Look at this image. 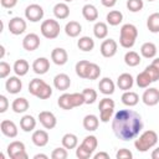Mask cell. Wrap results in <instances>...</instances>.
<instances>
[{
    "label": "cell",
    "mask_w": 159,
    "mask_h": 159,
    "mask_svg": "<svg viewBox=\"0 0 159 159\" xmlns=\"http://www.w3.org/2000/svg\"><path fill=\"white\" fill-rule=\"evenodd\" d=\"M10 71H11L10 65L5 61H1L0 62V78H6L10 75Z\"/></svg>",
    "instance_id": "cell-45"
},
{
    "label": "cell",
    "mask_w": 159,
    "mask_h": 159,
    "mask_svg": "<svg viewBox=\"0 0 159 159\" xmlns=\"http://www.w3.org/2000/svg\"><path fill=\"white\" fill-rule=\"evenodd\" d=\"M53 86L58 91H66L71 86V78L66 73H58L53 78Z\"/></svg>",
    "instance_id": "cell-16"
},
{
    "label": "cell",
    "mask_w": 159,
    "mask_h": 159,
    "mask_svg": "<svg viewBox=\"0 0 159 159\" xmlns=\"http://www.w3.org/2000/svg\"><path fill=\"white\" fill-rule=\"evenodd\" d=\"M157 46L153 42H144L140 47V53L145 58H153L157 55Z\"/></svg>",
    "instance_id": "cell-32"
},
{
    "label": "cell",
    "mask_w": 159,
    "mask_h": 159,
    "mask_svg": "<svg viewBox=\"0 0 159 159\" xmlns=\"http://www.w3.org/2000/svg\"><path fill=\"white\" fill-rule=\"evenodd\" d=\"M97 145H98V140L94 135H87L83 142L77 145V149H76V157L78 159H88L92 157L93 152L97 149Z\"/></svg>",
    "instance_id": "cell-5"
},
{
    "label": "cell",
    "mask_w": 159,
    "mask_h": 159,
    "mask_svg": "<svg viewBox=\"0 0 159 159\" xmlns=\"http://www.w3.org/2000/svg\"><path fill=\"white\" fill-rule=\"evenodd\" d=\"M112 129L118 139L124 142L132 140L143 129L142 117L133 109H119L112 119Z\"/></svg>",
    "instance_id": "cell-1"
},
{
    "label": "cell",
    "mask_w": 159,
    "mask_h": 159,
    "mask_svg": "<svg viewBox=\"0 0 159 159\" xmlns=\"http://www.w3.org/2000/svg\"><path fill=\"white\" fill-rule=\"evenodd\" d=\"M53 15L60 19V20H65L70 15V7L66 2H58L53 6Z\"/></svg>",
    "instance_id": "cell-24"
},
{
    "label": "cell",
    "mask_w": 159,
    "mask_h": 159,
    "mask_svg": "<svg viewBox=\"0 0 159 159\" xmlns=\"http://www.w3.org/2000/svg\"><path fill=\"white\" fill-rule=\"evenodd\" d=\"M0 129H1V133L5 135V137H9V138H15L17 135V127L16 124L12 122V120H9V119H4L0 124Z\"/></svg>",
    "instance_id": "cell-17"
},
{
    "label": "cell",
    "mask_w": 159,
    "mask_h": 159,
    "mask_svg": "<svg viewBox=\"0 0 159 159\" xmlns=\"http://www.w3.org/2000/svg\"><path fill=\"white\" fill-rule=\"evenodd\" d=\"M116 158H117V159H132V158H133V154H132V152H130L129 149L122 148V149H119V150L117 152Z\"/></svg>",
    "instance_id": "cell-46"
},
{
    "label": "cell",
    "mask_w": 159,
    "mask_h": 159,
    "mask_svg": "<svg viewBox=\"0 0 159 159\" xmlns=\"http://www.w3.org/2000/svg\"><path fill=\"white\" fill-rule=\"evenodd\" d=\"M101 2H102V5L106 6V7H113V6L116 5L117 0H101Z\"/></svg>",
    "instance_id": "cell-52"
},
{
    "label": "cell",
    "mask_w": 159,
    "mask_h": 159,
    "mask_svg": "<svg viewBox=\"0 0 159 159\" xmlns=\"http://www.w3.org/2000/svg\"><path fill=\"white\" fill-rule=\"evenodd\" d=\"M147 27L150 32L158 34L159 32V12H153L147 19Z\"/></svg>",
    "instance_id": "cell-34"
},
{
    "label": "cell",
    "mask_w": 159,
    "mask_h": 159,
    "mask_svg": "<svg viewBox=\"0 0 159 159\" xmlns=\"http://www.w3.org/2000/svg\"><path fill=\"white\" fill-rule=\"evenodd\" d=\"M144 2L143 0H127V9L130 12H138L143 9Z\"/></svg>",
    "instance_id": "cell-43"
},
{
    "label": "cell",
    "mask_w": 159,
    "mask_h": 159,
    "mask_svg": "<svg viewBox=\"0 0 159 159\" xmlns=\"http://www.w3.org/2000/svg\"><path fill=\"white\" fill-rule=\"evenodd\" d=\"M88 65H89V61H87V60H81V61H78L77 63H76V73H77V76L78 77H81V78H86V73H87V67H88Z\"/></svg>",
    "instance_id": "cell-41"
},
{
    "label": "cell",
    "mask_w": 159,
    "mask_h": 159,
    "mask_svg": "<svg viewBox=\"0 0 159 159\" xmlns=\"http://www.w3.org/2000/svg\"><path fill=\"white\" fill-rule=\"evenodd\" d=\"M65 2H71V1H73V0H63Z\"/></svg>",
    "instance_id": "cell-57"
},
{
    "label": "cell",
    "mask_w": 159,
    "mask_h": 159,
    "mask_svg": "<svg viewBox=\"0 0 159 159\" xmlns=\"http://www.w3.org/2000/svg\"><path fill=\"white\" fill-rule=\"evenodd\" d=\"M82 94H83V98H84V103L86 104H92L97 99V92L93 88H84L82 91Z\"/></svg>",
    "instance_id": "cell-42"
},
{
    "label": "cell",
    "mask_w": 159,
    "mask_h": 159,
    "mask_svg": "<svg viewBox=\"0 0 159 159\" xmlns=\"http://www.w3.org/2000/svg\"><path fill=\"white\" fill-rule=\"evenodd\" d=\"M138 37V30L133 24H124L119 32V45L124 48H130L134 46Z\"/></svg>",
    "instance_id": "cell-2"
},
{
    "label": "cell",
    "mask_w": 159,
    "mask_h": 159,
    "mask_svg": "<svg viewBox=\"0 0 159 159\" xmlns=\"http://www.w3.org/2000/svg\"><path fill=\"white\" fill-rule=\"evenodd\" d=\"M1 6L5 9H12L14 6H16L17 0H0Z\"/></svg>",
    "instance_id": "cell-50"
},
{
    "label": "cell",
    "mask_w": 159,
    "mask_h": 159,
    "mask_svg": "<svg viewBox=\"0 0 159 159\" xmlns=\"http://www.w3.org/2000/svg\"><path fill=\"white\" fill-rule=\"evenodd\" d=\"M152 159H159V147L152 152Z\"/></svg>",
    "instance_id": "cell-53"
},
{
    "label": "cell",
    "mask_w": 159,
    "mask_h": 159,
    "mask_svg": "<svg viewBox=\"0 0 159 159\" xmlns=\"http://www.w3.org/2000/svg\"><path fill=\"white\" fill-rule=\"evenodd\" d=\"M39 46H40V37L34 32L27 34L22 40V47L26 51H35L39 48Z\"/></svg>",
    "instance_id": "cell-14"
},
{
    "label": "cell",
    "mask_w": 159,
    "mask_h": 159,
    "mask_svg": "<svg viewBox=\"0 0 159 159\" xmlns=\"http://www.w3.org/2000/svg\"><path fill=\"white\" fill-rule=\"evenodd\" d=\"M145 71H147V72L149 73V76L152 77V81H153V82H155V81L159 80V70H157L153 65L147 66V67H145Z\"/></svg>",
    "instance_id": "cell-47"
},
{
    "label": "cell",
    "mask_w": 159,
    "mask_h": 159,
    "mask_svg": "<svg viewBox=\"0 0 159 159\" xmlns=\"http://www.w3.org/2000/svg\"><path fill=\"white\" fill-rule=\"evenodd\" d=\"M93 158L94 159H109V154L106 153V152H99V153L94 154Z\"/></svg>",
    "instance_id": "cell-51"
},
{
    "label": "cell",
    "mask_w": 159,
    "mask_h": 159,
    "mask_svg": "<svg viewBox=\"0 0 159 159\" xmlns=\"http://www.w3.org/2000/svg\"><path fill=\"white\" fill-rule=\"evenodd\" d=\"M5 88H6V91H7L9 93L16 94V93H19V92L21 91V88H22V82H21V80H20L19 77L12 76V77H10L9 80H6Z\"/></svg>",
    "instance_id": "cell-19"
},
{
    "label": "cell",
    "mask_w": 159,
    "mask_h": 159,
    "mask_svg": "<svg viewBox=\"0 0 159 159\" xmlns=\"http://www.w3.org/2000/svg\"><path fill=\"white\" fill-rule=\"evenodd\" d=\"M93 34H94V36H96L97 39H99V40L106 39L107 35H108L107 24H104V22H102V21L96 22L94 26H93Z\"/></svg>",
    "instance_id": "cell-35"
},
{
    "label": "cell",
    "mask_w": 159,
    "mask_h": 159,
    "mask_svg": "<svg viewBox=\"0 0 159 159\" xmlns=\"http://www.w3.org/2000/svg\"><path fill=\"white\" fill-rule=\"evenodd\" d=\"M114 87H116L114 82H113L111 78H108V77L102 78V80L99 81V83H98L99 92L103 93V94H106V96L113 94V92H114Z\"/></svg>",
    "instance_id": "cell-22"
},
{
    "label": "cell",
    "mask_w": 159,
    "mask_h": 159,
    "mask_svg": "<svg viewBox=\"0 0 159 159\" xmlns=\"http://www.w3.org/2000/svg\"><path fill=\"white\" fill-rule=\"evenodd\" d=\"M29 101L24 97H17L14 99L12 104H11V108L15 113H24L29 109Z\"/></svg>",
    "instance_id": "cell-27"
},
{
    "label": "cell",
    "mask_w": 159,
    "mask_h": 159,
    "mask_svg": "<svg viewBox=\"0 0 159 159\" xmlns=\"http://www.w3.org/2000/svg\"><path fill=\"white\" fill-rule=\"evenodd\" d=\"M7 154L11 159H27L29 155L25 149V144L19 140H14L7 145Z\"/></svg>",
    "instance_id": "cell-8"
},
{
    "label": "cell",
    "mask_w": 159,
    "mask_h": 159,
    "mask_svg": "<svg viewBox=\"0 0 159 159\" xmlns=\"http://www.w3.org/2000/svg\"><path fill=\"white\" fill-rule=\"evenodd\" d=\"M122 102L124 106L133 107L139 102V96L133 91H124V93L122 94Z\"/></svg>",
    "instance_id": "cell-29"
},
{
    "label": "cell",
    "mask_w": 159,
    "mask_h": 159,
    "mask_svg": "<svg viewBox=\"0 0 159 159\" xmlns=\"http://www.w3.org/2000/svg\"><path fill=\"white\" fill-rule=\"evenodd\" d=\"M114 101L108 98V97H104L99 101V104H98V109H99V119L103 122V123H107L109 122V119L112 118L113 116V112H114Z\"/></svg>",
    "instance_id": "cell-7"
},
{
    "label": "cell",
    "mask_w": 159,
    "mask_h": 159,
    "mask_svg": "<svg viewBox=\"0 0 159 159\" xmlns=\"http://www.w3.org/2000/svg\"><path fill=\"white\" fill-rule=\"evenodd\" d=\"M12 70H14V72L16 73V76L22 77V76H25V75L29 72V70H30V65H29V62H27L26 60L20 58V60H16V61H15Z\"/></svg>",
    "instance_id": "cell-25"
},
{
    "label": "cell",
    "mask_w": 159,
    "mask_h": 159,
    "mask_svg": "<svg viewBox=\"0 0 159 159\" xmlns=\"http://www.w3.org/2000/svg\"><path fill=\"white\" fill-rule=\"evenodd\" d=\"M39 120L42 124V127L46 129H52L57 124V119H56L55 114L52 112H48V111L40 112L39 113Z\"/></svg>",
    "instance_id": "cell-12"
},
{
    "label": "cell",
    "mask_w": 159,
    "mask_h": 159,
    "mask_svg": "<svg viewBox=\"0 0 159 159\" xmlns=\"http://www.w3.org/2000/svg\"><path fill=\"white\" fill-rule=\"evenodd\" d=\"M133 83H134V80L130 73H122L117 80V86L122 91H129L133 87Z\"/></svg>",
    "instance_id": "cell-21"
},
{
    "label": "cell",
    "mask_w": 159,
    "mask_h": 159,
    "mask_svg": "<svg viewBox=\"0 0 159 159\" xmlns=\"http://www.w3.org/2000/svg\"><path fill=\"white\" fill-rule=\"evenodd\" d=\"M47 159L48 157L46 155V154H41V153H39V154H36V155H34V159Z\"/></svg>",
    "instance_id": "cell-54"
},
{
    "label": "cell",
    "mask_w": 159,
    "mask_h": 159,
    "mask_svg": "<svg viewBox=\"0 0 159 159\" xmlns=\"http://www.w3.org/2000/svg\"><path fill=\"white\" fill-rule=\"evenodd\" d=\"M101 75V68L97 63H93V62H89L88 67H87V73H86V80H97Z\"/></svg>",
    "instance_id": "cell-39"
},
{
    "label": "cell",
    "mask_w": 159,
    "mask_h": 159,
    "mask_svg": "<svg viewBox=\"0 0 159 159\" xmlns=\"http://www.w3.org/2000/svg\"><path fill=\"white\" fill-rule=\"evenodd\" d=\"M158 143V134L155 130H145L143 132L134 142V147L138 152H147L153 148Z\"/></svg>",
    "instance_id": "cell-3"
},
{
    "label": "cell",
    "mask_w": 159,
    "mask_h": 159,
    "mask_svg": "<svg viewBox=\"0 0 159 159\" xmlns=\"http://www.w3.org/2000/svg\"><path fill=\"white\" fill-rule=\"evenodd\" d=\"M31 140L36 147H45L48 143V133L46 130L37 129L32 133Z\"/></svg>",
    "instance_id": "cell-20"
},
{
    "label": "cell",
    "mask_w": 159,
    "mask_h": 159,
    "mask_svg": "<svg viewBox=\"0 0 159 159\" xmlns=\"http://www.w3.org/2000/svg\"><path fill=\"white\" fill-rule=\"evenodd\" d=\"M147 1H154V0H147Z\"/></svg>",
    "instance_id": "cell-58"
},
{
    "label": "cell",
    "mask_w": 159,
    "mask_h": 159,
    "mask_svg": "<svg viewBox=\"0 0 159 159\" xmlns=\"http://www.w3.org/2000/svg\"><path fill=\"white\" fill-rule=\"evenodd\" d=\"M7 107H9V101H7V98H6L4 94H1V96H0V113H5L6 109H7Z\"/></svg>",
    "instance_id": "cell-49"
},
{
    "label": "cell",
    "mask_w": 159,
    "mask_h": 159,
    "mask_svg": "<svg viewBox=\"0 0 159 159\" xmlns=\"http://www.w3.org/2000/svg\"><path fill=\"white\" fill-rule=\"evenodd\" d=\"M25 17L31 22H37L43 17V9L39 4H31L25 9Z\"/></svg>",
    "instance_id": "cell-9"
},
{
    "label": "cell",
    "mask_w": 159,
    "mask_h": 159,
    "mask_svg": "<svg viewBox=\"0 0 159 159\" xmlns=\"http://www.w3.org/2000/svg\"><path fill=\"white\" fill-rule=\"evenodd\" d=\"M29 92L40 99H47L52 94V88L43 80L34 78L29 84Z\"/></svg>",
    "instance_id": "cell-4"
},
{
    "label": "cell",
    "mask_w": 159,
    "mask_h": 159,
    "mask_svg": "<svg viewBox=\"0 0 159 159\" xmlns=\"http://www.w3.org/2000/svg\"><path fill=\"white\" fill-rule=\"evenodd\" d=\"M83 128L88 132H94L97 128H98V124H99V119L97 118V116L94 114H87L84 118H83Z\"/></svg>",
    "instance_id": "cell-26"
},
{
    "label": "cell",
    "mask_w": 159,
    "mask_h": 159,
    "mask_svg": "<svg viewBox=\"0 0 159 159\" xmlns=\"http://www.w3.org/2000/svg\"><path fill=\"white\" fill-rule=\"evenodd\" d=\"M82 31V26L77 21H70L65 26V32L70 37H77Z\"/></svg>",
    "instance_id": "cell-28"
},
{
    "label": "cell",
    "mask_w": 159,
    "mask_h": 159,
    "mask_svg": "<svg viewBox=\"0 0 159 159\" xmlns=\"http://www.w3.org/2000/svg\"><path fill=\"white\" fill-rule=\"evenodd\" d=\"M150 65H153L157 70H159V57H158V58H154V60H153V62H152Z\"/></svg>",
    "instance_id": "cell-55"
},
{
    "label": "cell",
    "mask_w": 159,
    "mask_h": 159,
    "mask_svg": "<svg viewBox=\"0 0 159 159\" xmlns=\"http://www.w3.org/2000/svg\"><path fill=\"white\" fill-rule=\"evenodd\" d=\"M152 82H153V81H152V77L149 76V73H148L145 70H144L143 72H140V73L137 76V84H138V87H140V88H148Z\"/></svg>",
    "instance_id": "cell-40"
},
{
    "label": "cell",
    "mask_w": 159,
    "mask_h": 159,
    "mask_svg": "<svg viewBox=\"0 0 159 159\" xmlns=\"http://www.w3.org/2000/svg\"><path fill=\"white\" fill-rule=\"evenodd\" d=\"M117 48H118V43L113 39H107L101 43L99 51H101L103 57L109 58V57H113L117 53Z\"/></svg>",
    "instance_id": "cell-10"
},
{
    "label": "cell",
    "mask_w": 159,
    "mask_h": 159,
    "mask_svg": "<svg viewBox=\"0 0 159 159\" xmlns=\"http://www.w3.org/2000/svg\"><path fill=\"white\" fill-rule=\"evenodd\" d=\"M67 157H68V152L65 147L63 148H55L51 153L52 159H66Z\"/></svg>",
    "instance_id": "cell-44"
},
{
    "label": "cell",
    "mask_w": 159,
    "mask_h": 159,
    "mask_svg": "<svg viewBox=\"0 0 159 159\" xmlns=\"http://www.w3.org/2000/svg\"><path fill=\"white\" fill-rule=\"evenodd\" d=\"M82 15H83V17H84L87 21L92 22V21H96V20L98 19V10H97V7H96L94 5H92V4H86V5L82 7Z\"/></svg>",
    "instance_id": "cell-23"
},
{
    "label": "cell",
    "mask_w": 159,
    "mask_h": 159,
    "mask_svg": "<svg viewBox=\"0 0 159 159\" xmlns=\"http://www.w3.org/2000/svg\"><path fill=\"white\" fill-rule=\"evenodd\" d=\"M4 55H5V47L1 45V46H0V58H2Z\"/></svg>",
    "instance_id": "cell-56"
},
{
    "label": "cell",
    "mask_w": 159,
    "mask_h": 159,
    "mask_svg": "<svg viewBox=\"0 0 159 159\" xmlns=\"http://www.w3.org/2000/svg\"><path fill=\"white\" fill-rule=\"evenodd\" d=\"M142 99L144 102V104L149 106V107H153L155 104L159 103V89L158 88H154V87H149L148 89L144 91L143 96H142Z\"/></svg>",
    "instance_id": "cell-13"
},
{
    "label": "cell",
    "mask_w": 159,
    "mask_h": 159,
    "mask_svg": "<svg viewBox=\"0 0 159 159\" xmlns=\"http://www.w3.org/2000/svg\"><path fill=\"white\" fill-rule=\"evenodd\" d=\"M77 46H78V48H80L81 51H83V52H89V51H92L93 47H94V41H93V39L89 37V36H82V37H80V40L77 41Z\"/></svg>",
    "instance_id": "cell-31"
},
{
    "label": "cell",
    "mask_w": 159,
    "mask_h": 159,
    "mask_svg": "<svg viewBox=\"0 0 159 159\" xmlns=\"http://www.w3.org/2000/svg\"><path fill=\"white\" fill-rule=\"evenodd\" d=\"M123 21V14L118 10H112L107 14V22L111 26H117Z\"/></svg>",
    "instance_id": "cell-38"
},
{
    "label": "cell",
    "mask_w": 159,
    "mask_h": 159,
    "mask_svg": "<svg viewBox=\"0 0 159 159\" xmlns=\"http://www.w3.org/2000/svg\"><path fill=\"white\" fill-rule=\"evenodd\" d=\"M57 103H58V106H60L62 109H65V111H70V109L75 108L71 93H63L62 96H60Z\"/></svg>",
    "instance_id": "cell-37"
},
{
    "label": "cell",
    "mask_w": 159,
    "mask_h": 159,
    "mask_svg": "<svg viewBox=\"0 0 159 159\" xmlns=\"http://www.w3.org/2000/svg\"><path fill=\"white\" fill-rule=\"evenodd\" d=\"M140 56H139V53L138 52H135V51H128L125 55H124V62H125V65L127 66H129V67H135V66H138L139 63H140Z\"/></svg>",
    "instance_id": "cell-36"
},
{
    "label": "cell",
    "mask_w": 159,
    "mask_h": 159,
    "mask_svg": "<svg viewBox=\"0 0 159 159\" xmlns=\"http://www.w3.org/2000/svg\"><path fill=\"white\" fill-rule=\"evenodd\" d=\"M32 70L37 75H45L50 70V61L46 57H39L34 61Z\"/></svg>",
    "instance_id": "cell-18"
},
{
    "label": "cell",
    "mask_w": 159,
    "mask_h": 159,
    "mask_svg": "<svg viewBox=\"0 0 159 159\" xmlns=\"http://www.w3.org/2000/svg\"><path fill=\"white\" fill-rule=\"evenodd\" d=\"M40 31H41V34H42L43 37L50 39V40H53V39H56L60 35V24H58L57 20L47 19V20L42 21L41 27H40Z\"/></svg>",
    "instance_id": "cell-6"
},
{
    "label": "cell",
    "mask_w": 159,
    "mask_h": 159,
    "mask_svg": "<svg viewBox=\"0 0 159 159\" xmlns=\"http://www.w3.org/2000/svg\"><path fill=\"white\" fill-rule=\"evenodd\" d=\"M51 60L55 65L57 66H63L67 61H68V55H67V51L62 47H56L52 50L51 52Z\"/></svg>",
    "instance_id": "cell-15"
},
{
    "label": "cell",
    "mask_w": 159,
    "mask_h": 159,
    "mask_svg": "<svg viewBox=\"0 0 159 159\" xmlns=\"http://www.w3.org/2000/svg\"><path fill=\"white\" fill-rule=\"evenodd\" d=\"M62 145L66 149H75L78 145V138L73 133H66L62 137Z\"/></svg>",
    "instance_id": "cell-33"
},
{
    "label": "cell",
    "mask_w": 159,
    "mask_h": 159,
    "mask_svg": "<svg viewBox=\"0 0 159 159\" xmlns=\"http://www.w3.org/2000/svg\"><path fill=\"white\" fill-rule=\"evenodd\" d=\"M71 96H72V101H73V106L75 107H80V106H82V104H84V98H83V94H82V92L81 93H71Z\"/></svg>",
    "instance_id": "cell-48"
},
{
    "label": "cell",
    "mask_w": 159,
    "mask_h": 159,
    "mask_svg": "<svg viewBox=\"0 0 159 159\" xmlns=\"http://www.w3.org/2000/svg\"><path fill=\"white\" fill-rule=\"evenodd\" d=\"M26 30V21L20 17V16H15L9 21V31L12 35H21L24 34Z\"/></svg>",
    "instance_id": "cell-11"
},
{
    "label": "cell",
    "mask_w": 159,
    "mask_h": 159,
    "mask_svg": "<svg viewBox=\"0 0 159 159\" xmlns=\"http://www.w3.org/2000/svg\"><path fill=\"white\" fill-rule=\"evenodd\" d=\"M20 127L24 132H32L36 127V119L32 116L26 114L20 119Z\"/></svg>",
    "instance_id": "cell-30"
}]
</instances>
